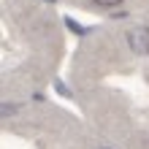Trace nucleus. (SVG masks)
Returning <instances> with one entry per match:
<instances>
[{"label":"nucleus","mask_w":149,"mask_h":149,"mask_svg":"<svg viewBox=\"0 0 149 149\" xmlns=\"http://www.w3.org/2000/svg\"><path fill=\"white\" fill-rule=\"evenodd\" d=\"M98 6H103V8H114V6H119L122 0H95Z\"/></svg>","instance_id":"obj_2"},{"label":"nucleus","mask_w":149,"mask_h":149,"mask_svg":"<svg viewBox=\"0 0 149 149\" xmlns=\"http://www.w3.org/2000/svg\"><path fill=\"white\" fill-rule=\"evenodd\" d=\"M127 43H130L133 52L146 54V52H149V30L146 27H133V30L127 33Z\"/></svg>","instance_id":"obj_1"}]
</instances>
